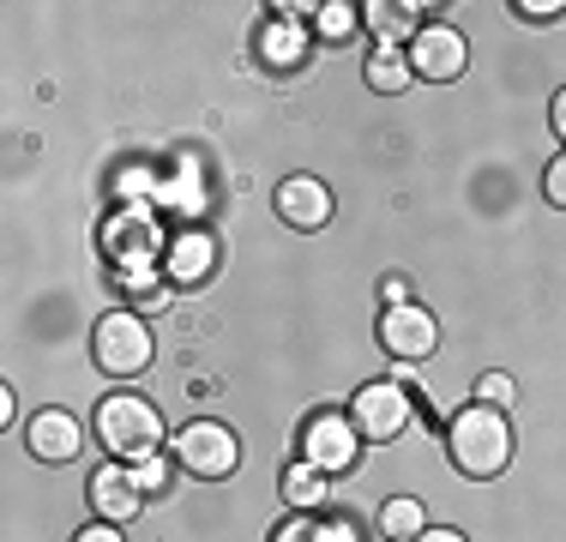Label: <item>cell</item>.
Listing matches in <instances>:
<instances>
[{"mask_svg":"<svg viewBox=\"0 0 566 542\" xmlns=\"http://www.w3.org/2000/svg\"><path fill=\"white\" fill-rule=\"evenodd\" d=\"M73 542H120V524H85Z\"/></svg>","mask_w":566,"mask_h":542,"instance_id":"obj_24","label":"cell"},{"mask_svg":"<svg viewBox=\"0 0 566 542\" xmlns=\"http://www.w3.org/2000/svg\"><path fill=\"white\" fill-rule=\"evenodd\" d=\"M476 398L482 404H489V410H512V404H518V386H512V379L506 374H482V386H476Z\"/></svg>","mask_w":566,"mask_h":542,"instance_id":"obj_20","label":"cell"},{"mask_svg":"<svg viewBox=\"0 0 566 542\" xmlns=\"http://www.w3.org/2000/svg\"><path fill=\"white\" fill-rule=\"evenodd\" d=\"M380 344L392 350L398 362H422V356H434L440 325H434V314H428V308L398 302V308H386V314H380Z\"/></svg>","mask_w":566,"mask_h":542,"instance_id":"obj_8","label":"cell"},{"mask_svg":"<svg viewBox=\"0 0 566 542\" xmlns=\"http://www.w3.org/2000/svg\"><path fill=\"white\" fill-rule=\"evenodd\" d=\"M380 531L392 536V542H416V536L428 531V519H422V500H410V494L386 500V507H380Z\"/></svg>","mask_w":566,"mask_h":542,"instance_id":"obj_15","label":"cell"},{"mask_svg":"<svg viewBox=\"0 0 566 542\" xmlns=\"http://www.w3.org/2000/svg\"><path fill=\"white\" fill-rule=\"evenodd\" d=\"M447 452H452V465L464 470L470 482L501 477V470L512 465V428H506V416L489 410V404L458 410L452 428H447Z\"/></svg>","mask_w":566,"mask_h":542,"instance_id":"obj_1","label":"cell"},{"mask_svg":"<svg viewBox=\"0 0 566 542\" xmlns=\"http://www.w3.org/2000/svg\"><path fill=\"white\" fill-rule=\"evenodd\" d=\"M416 542H470V536H464V531H447V524H428Z\"/></svg>","mask_w":566,"mask_h":542,"instance_id":"obj_25","label":"cell"},{"mask_svg":"<svg viewBox=\"0 0 566 542\" xmlns=\"http://www.w3.org/2000/svg\"><path fill=\"white\" fill-rule=\"evenodd\" d=\"M133 482H139L145 494H164V482H169V465H164V452H157V458H145V465L133 470Z\"/></svg>","mask_w":566,"mask_h":542,"instance_id":"obj_21","label":"cell"},{"mask_svg":"<svg viewBox=\"0 0 566 542\" xmlns=\"http://www.w3.org/2000/svg\"><path fill=\"white\" fill-rule=\"evenodd\" d=\"M97 440L109 446L115 458L145 465V458H157V446H164V416L145 398H133V392H115V398L97 404Z\"/></svg>","mask_w":566,"mask_h":542,"instance_id":"obj_2","label":"cell"},{"mask_svg":"<svg viewBox=\"0 0 566 542\" xmlns=\"http://www.w3.org/2000/svg\"><path fill=\"white\" fill-rule=\"evenodd\" d=\"M524 19H560V12H566V0H524Z\"/></svg>","mask_w":566,"mask_h":542,"instance_id":"obj_23","label":"cell"},{"mask_svg":"<svg viewBox=\"0 0 566 542\" xmlns=\"http://www.w3.org/2000/svg\"><path fill=\"white\" fill-rule=\"evenodd\" d=\"M175 465L199 482H223V477H235V465H241V440L223 423H187L175 434Z\"/></svg>","mask_w":566,"mask_h":542,"instance_id":"obj_4","label":"cell"},{"mask_svg":"<svg viewBox=\"0 0 566 542\" xmlns=\"http://www.w3.org/2000/svg\"><path fill=\"white\" fill-rule=\"evenodd\" d=\"M410 416H416L410 392L392 386V379H374V386H361L356 398H349V423H356V434L374 440V446L398 440V434L410 428Z\"/></svg>","mask_w":566,"mask_h":542,"instance_id":"obj_5","label":"cell"},{"mask_svg":"<svg viewBox=\"0 0 566 542\" xmlns=\"http://www.w3.org/2000/svg\"><path fill=\"white\" fill-rule=\"evenodd\" d=\"M164 265H169V283L187 290V283H206L211 271H218V248H211V236H181Z\"/></svg>","mask_w":566,"mask_h":542,"instance_id":"obj_12","label":"cell"},{"mask_svg":"<svg viewBox=\"0 0 566 542\" xmlns=\"http://www.w3.org/2000/svg\"><path fill=\"white\" fill-rule=\"evenodd\" d=\"M548 121H555V133H560V145H566V91H555V115H548Z\"/></svg>","mask_w":566,"mask_h":542,"instance_id":"obj_26","label":"cell"},{"mask_svg":"<svg viewBox=\"0 0 566 542\" xmlns=\"http://www.w3.org/2000/svg\"><path fill=\"white\" fill-rule=\"evenodd\" d=\"M361 79H368V91H386V97H392V91H403L416 73H410V54H403V49H392V43H374L368 66H361Z\"/></svg>","mask_w":566,"mask_h":542,"instance_id":"obj_13","label":"cell"},{"mask_svg":"<svg viewBox=\"0 0 566 542\" xmlns=\"http://www.w3.org/2000/svg\"><path fill=\"white\" fill-rule=\"evenodd\" d=\"M91 356H97V368L109 379H133L151 368L157 344H151V325L139 314H127V308H115V314L97 320V332H91Z\"/></svg>","mask_w":566,"mask_h":542,"instance_id":"obj_3","label":"cell"},{"mask_svg":"<svg viewBox=\"0 0 566 542\" xmlns=\"http://www.w3.org/2000/svg\"><path fill=\"white\" fill-rule=\"evenodd\" d=\"M283 494H290V507H295V512H314V507H326L332 477H326V470H314L307 458H295V465L283 470Z\"/></svg>","mask_w":566,"mask_h":542,"instance_id":"obj_14","label":"cell"},{"mask_svg":"<svg viewBox=\"0 0 566 542\" xmlns=\"http://www.w3.org/2000/svg\"><path fill=\"white\" fill-rule=\"evenodd\" d=\"M91 507H97L103 524H133V519H139V507H145V488L133 482V470L103 465L97 477H91Z\"/></svg>","mask_w":566,"mask_h":542,"instance_id":"obj_10","label":"cell"},{"mask_svg":"<svg viewBox=\"0 0 566 542\" xmlns=\"http://www.w3.org/2000/svg\"><path fill=\"white\" fill-rule=\"evenodd\" d=\"M368 12V24L380 31V43H392V49H410V37L422 31V24L410 19V7H392V0H380V7H361Z\"/></svg>","mask_w":566,"mask_h":542,"instance_id":"obj_16","label":"cell"},{"mask_svg":"<svg viewBox=\"0 0 566 542\" xmlns=\"http://www.w3.org/2000/svg\"><path fill=\"white\" fill-rule=\"evenodd\" d=\"M543 194H548V206H560L566 211V152L548 163V175H543Z\"/></svg>","mask_w":566,"mask_h":542,"instance_id":"obj_22","label":"cell"},{"mask_svg":"<svg viewBox=\"0 0 566 542\" xmlns=\"http://www.w3.org/2000/svg\"><path fill=\"white\" fill-rule=\"evenodd\" d=\"M277 217L290 229H326L332 223L326 181H314V175H290V181H277Z\"/></svg>","mask_w":566,"mask_h":542,"instance_id":"obj_9","label":"cell"},{"mask_svg":"<svg viewBox=\"0 0 566 542\" xmlns=\"http://www.w3.org/2000/svg\"><path fill=\"white\" fill-rule=\"evenodd\" d=\"M260 54H265L272 66H295V61H302V31H295L290 19L265 24V31H260Z\"/></svg>","mask_w":566,"mask_h":542,"instance_id":"obj_17","label":"cell"},{"mask_svg":"<svg viewBox=\"0 0 566 542\" xmlns=\"http://www.w3.org/2000/svg\"><path fill=\"white\" fill-rule=\"evenodd\" d=\"M403 54H410V73L428 79V85H447V79H458V73H464V61H470L464 37H458L452 24H422Z\"/></svg>","mask_w":566,"mask_h":542,"instance_id":"obj_7","label":"cell"},{"mask_svg":"<svg viewBox=\"0 0 566 542\" xmlns=\"http://www.w3.org/2000/svg\"><path fill=\"white\" fill-rule=\"evenodd\" d=\"M302 458L314 470H326V477H338V470H349L361 458V434L349 416L338 410H319V416H307V428H302Z\"/></svg>","mask_w":566,"mask_h":542,"instance_id":"obj_6","label":"cell"},{"mask_svg":"<svg viewBox=\"0 0 566 542\" xmlns=\"http://www.w3.org/2000/svg\"><path fill=\"white\" fill-rule=\"evenodd\" d=\"M319 19H314V31L326 37V43H344L349 31H356V7L349 0H326V7H314Z\"/></svg>","mask_w":566,"mask_h":542,"instance_id":"obj_19","label":"cell"},{"mask_svg":"<svg viewBox=\"0 0 566 542\" xmlns=\"http://www.w3.org/2000/svg\"><path fill=\"white\" fill-rule=\"evenodd\" d=\"M272 542H356V531H349L344 519H332V524H314V519L302 512V519H290V524H283V531H277Z\"/></svg>","mask_w":566,"mask_h":542,"instance_id":"obj_18","label":"cell"},{"mask_svg":"<svg viewBox=\"0 0 566 542\" xmlns=\"http://www.w3.org/2000/svg\"><path fill=\"white\" fill-rule=\"evenodd\" d=\"M78 446H85L78 416H66V410H36L31 416V458H43V465H66V458H78Z\"/></svg>","mask_w":566,"mask_h":542,"instance_id":"obj_11","label":"cell"}]
</instances>
